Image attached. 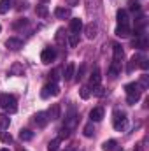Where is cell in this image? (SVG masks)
Returning a JSON list of instances; mask_svg holds the SVG:
<instances>
[{
  "mask_svg": "<svg viewBox=\"0 0 149 151\" xmlns=\"http://www.w3.org/2000/svg\"><path fill=\"white\" fill-rule=\"evenodd\" d=\"M0 107L2 109H5L7 113H16L18 111V106H16V99L12 97V95H9V93H2L0 95Z\"/></svg>",
  "mask_w": 149,
  "mask_h": 151,
  "instance_id": "obj_1",
  "label": "cell"
},
{
  "mask_svg": "<svg viewBox=\"0 0 149 151\" xmlns=\"http://www.w3.org/2000/svg\"><path fill=\"white\" fill-rule=\"evenodd\" d=\"M126 123H128L126 114H125V113H119V111H116V113H114L112 125H114V128H116V130H125V128H126Z\"/></svg>",
  "mask_w": 149,
  "mask_h": 151,
  "instance_id": "obj_2",
  "label": "cell"
},
{
  "mask_svg": "<svg viewBox=\"0 0 149 151\" xmlns=\"http://www.w3.org/2000/svg\"><path fill=\"white\" fill-rule=\"evenodd\" d=\"M77 119H79V118H77V113H75V107H74V106H70L69 114H67V118H65V128H69V130L75 128Z\"/></svg>",
  "mask_w": 149,
  "mask_h": 151,
  "instance_id": "obj_3",
  "label": "cell"
},
{
  "mask_svg": "<svg viewBox=\"0 0 149 151\" xmlns=\"http://www.w3.org/2000/svg\"><path fill=\"white\" fill-rule=\"evenodd\" d=\"M49 95H60V88H58L56 83H47V84L42 88L40 97H42V99H47Z\"/></svg>",
  "mask_w": 149,
  "mask_h": 151,
  "instance_id": "obj_4",
  "label": "cell"
},
{
  "mask_svg": "<svg viewBox=\"0 0 149 151\" xmlns=\"http://www.w3.org/2000/svg\"><path fill=\"white\" fill-rule=\"evenodd\" d=\"M54 58H56V49H54V47H46V49L40 53L42 63H51Z\"/></svg>",
  "mask_w": 149,
  "mask_h": 151,
  "instance_id": "obj_5",
  "label": "cell"
},
{
  "mask_svg": "<svg viewBox=\"0 0 149 151\" xmlns=\"http://www.w3.org/2000/svg\"><path fill=\"white\" fill-rule=\"evenodd\" d=\"M5 46H7L9 49H12V51H18V49L23 47V40H21V39H16V37H11V39H7Z\"/></svg>",
  "mask_w": 149,
  "mask_h": 151,
  "instance_id": "obj_6",
  "label": "cell"
},
{
  "mask_svg": "<svg viewBox=\"0 0 149 151\" xmlns=\"http://www.w3.org/2000/svg\"><path fill=\"white\" fill-rule=\"evenodd\" d=\"M125 91H126V97H130V95H140V86H139V83H128L125 86Z\"/></svg>",
  "mask_w": 149,
  "mask_h": 151,
  "instance_id": "obj_7",
  "label": "cell"
},
{
  "mask_svg": "<svg viewBox=\"0 0 149 151\" xmlns=\"http://www.w3.org/2000/svg\"><path fill=\"white\" fill-rule=\"evenodd\" d=\"M84 32H86V37L90 39V40H93V39L97 37V32H98V27H97L95 23H88V25L84 27Z\"/></svg>",
  "mask_w": 149,
  "mask_h": 151,
  "instance_id": "obj_8",
  "label": "cell"
},
{
  "mask_svg": "<svg viewBox=\"0 0 149 151\" xmlns=\"http://www.w3.org/2000/svg\"><path fill=\"white\" fill-rule=\"evenodd\" d=\"M70 7H56L54 9V16L58 19H65V18H70Z\"/></svg>",
  "mask_w": 149,
  "mask_h": 151,
  "instance_id": "obj_9",
  "label": "cell"
},
{
  "mask_svg": "<svg viewBox=\"0 0 149 151\" xmlns=\"http://www.w3.org/2000/svg\"><path fill=\"white\" fill-rule=\"evenodd\" d=\"M114 34H116L117 37H121V39H126L132 32H130V27H128V25H117Z\"/></svg>",
  "mask_w": 149,
  "mask_h": 151,
  "instance_id": "obj_10",
  "label": "cell"
},
{
  "mask_svg": "<svg viewBox=\"0 0 149 151\" xmlns=\"http://www.w3.org/2000/svg\"><path fill=\"white\" fill-rule=\"evenodd\" d=\"M35 123H37V127H40V128H44L46 125H47V121H49V118H47V114L44 113V111H40V113H37L35 116Z\"/></svg>",
  "mask_w": 149,
  "mask_h": 151,
  "instance_id": "obj_11",
  "label": "cell"
},
{
  "mask_svg": "<svg viewBox=\"0 0 149 151\" xmlns=\"http://www.w3.org/2000/svg\"><path fill=\"white\" fill-rule=\"evenodd\" d=\"M47 118L51 119V121H54V119H58L60 118V104H53L51 107H49V111H47Z\"/></svg>",
  "mask_w": 149,
  "mask_h": 151,
  "instance_id": "obj_12",
  "label": "cell"
},
{
  "mask_svg": "<svg viewBox=\"0 0 149 151\" xmlns=\"http://www.w3.org/2000/svg\"><path fill=\"white\" fill-rule=\"evenodd\" d=\"M81 30H82V19L72 18V19H70V32H72V34H79Z\"/></svg>",
  "mask_w": 149,
  "mask_h": 151,
  "instance_id": "obj_13",
  "label": "cell"
},
{
  "mask_svg": "<svg viewBox=\"0 0 149 151\" xmlns=\"http://www.w3.org/2000/svg\"><path fill=\"white\" fill-rule=\"evenodd\" d=\"M90 118H91V121H100L104 118V109L102 107H93L90 111Z\"/></svg>",
  "mask_w": 149,
  "mask_h": 151,
  "instance_id": "obj_14",
  "label": "cell"
},
{
  "mask_svg": "<svg viewBox=\"0 0 149 151\" xmlns=\"http://www.w3.org/2000/svg\"><path fill=\"white\" fill-rule=\"evenodd\" d=\"M116 18H117V25H128V12L125 9H119L116 12Z\"/></svg>",
  "mask_w": 149,
  "mask_h": 151,
  "instance_id": "obj_15",
  "label": "cell"
},
{
  "mask_svg": "<svg viewBox=\"0 0 149 151\" xmlns=\"http://www.w3.org/2000/svg\"><path fill=\"white\" fill-rule=\"evenodd\" d=\"M112 51H114V63H119L121 60H123V47L119 46V44H114L112 46Z\"/></svg>",
  "mask_w": 149,
  "mask_h": 151,
  "instance_id": "obj_16",
  "label": "cell"
},
{
  "mask_svg": "<svg viewBox=\"0 0 149 151\" xmlns=\"http://www.w3.org/2000/svg\"><path fill=\"white\" fill-rule=\"evenodd\" d=\"M100 81H102L100 70H98V69H95V70L91 72V76H90V84H91V86H98V84H100Z\"/></svg>",
  "mask_w": 149,
  "mask_h": 151,
  "instance_id": "obj_17",
  "label": "cell"
},
{
  "mask_svg": "<svg viewBox=\"0 0 149 151\" xmlns=\"http://www.w3.org/2000/svg\"><path fill=\"white\" fill-rule=\"evenodd\" d=\"M74 72H75V65L70 62L67 67H65V72H63V79L65 81H70L72 77H74Z\"/></svg>",
  "mask_w": 149,
  "mask_h": 151,
  "instance_id": "obj_18",
  "label": "cell"
},
{
  "mask_svg": "<svg viewBox=\"0 0 149 151\" xmlns=\"http://www.w3.org/2000/svg\"><path fill=\"white\" fill-rule=\"evenodd\" d=\"M12 7V0H0V14H5Z\"/></svg>",
  "mask_w": 149,
  "mask_h": 151,
  "instance_id": "obj_19",
  "label": "cell"
},
{
  "mask_svg": "<svg viewBox=\"0 0 149 151\" xmlns=\"http://www.w3.org/2000/svg\"><path fill=\"white\" fill-rule=\"evenodd\" d=\"M19 139H21V141H32V139H34V132L25 128V130L19 132Z\"/></svg>",
  "mask_w": 149,
  "mask_h": 151,
  "instance_id": "obj_20",
  "label": "cell"
},
{
  "mask_svg": "<svg viewBox=\"0 0 149 151\" xmlns=\"http://www.w3.org/2000/svg\"><path fill=\"white\" fill-rule=\"evenodd\" d=\"M35 12H37V16H40V18H46V16L49 14V9H47L44 4H40V5L35 7Z\"/></svg>",
  "mask_w": 149,
  "mask_h": 151,
  "instance_id": "obj_21",
  "label": "cell"
},
{
  "mask_svg": "<svg viewBox=\"0 0 149 151\" xmlns=\"http://www.w3.org/2000/svg\"><path fill=\"white\" fill-rule=\"evenodd\" d=\"M116 146H117V142H116L114 139H111V141H105V142L102 144V150L104 151H114Z\"/></svg>",
  "mask_w": 149,
  "mask_h": 151,
  "instance_id": "obj_22",
  "label": "cell"
},
{
  "mask_svg": "<svg viewBox=\"0 0 149 151\" xmlns=\"http://www.w3.org/2000/svg\"><path fill=\"white\" fill-rule=\"evenodd\" d=\"M9 72H11V76H23L25 69H23L19 63H14V65L11 67V70H9Z\"/></svg>",
  "mask_w": 149,
  "mask_h": 151,
  "instance_id": "obj_23",
  "label": "cell"
},
{
  "mask_svg": "<svg viewBox=\"0 0 149 151\" xmlns=\"http://www.w3.org/2000/svg\"><path fill=\"white\" fill-rule=\"evenodd\" d=\"M60 142H62V139H60V137L53 139V141L47 144V151H58V148H60Z\"/></svg>",
  "mask_w": 149,
  "mask_h": 151,
  "instance_id": "obj_24",
  "label": "cell"
},
{
  "mask_svg": "<svg viewBox=\"0 0 149 151\" xmlns=\"http://www.w3.org/2000/svg\"><path fill=\"white\" fill-rule=\"evenodd\" d=\"M9 123H11L9 116H7V114H0V128H2V130H7V128H9Z\"/></svg>",
  "mask_w": 149,
  "mask_h": 151,
  "instance_id": "obj_25",
  "label": "cell"
},
{
  "mask_svg": "<svg viewBox=\"0 0 149 151\" xmlns=\"http://www.w3.org/2000/svg\"><path fill=\"white\" fill-rule=\"evenodd\" d=\"M137 65H139V55H133V56H132V60H130V63H128V69H126V70H128V72H132Z\"/></svg>",
  "mask_w": 149,
  "mask_h": 151,
  "instance_id": "obj_26",
  "label": "cell"
},
{
  "mask_svg": "<svg viewBox=\"0 0 149 151\" xmlns=\"http://www.w3.org/2000/svg\"><path fill=\"white\" fill-rule=\"evenodd\" d=\"M79 95H81V99H82V100H86V99H90L91 91H90V88H88V86H82V88L79 90Z\"/></svg>",
  "mask_w": 149,
  "mask_h": 151,
  "instance_id": "obj_27",
  "label": "cell"
},
{
  "mask_svg": "<svg viewBox=\"0 0 149 151\" xmlns=\"http://www.w3.org/2000/svg\"><path fill=\"white\" fill-rule=\"evenodd\" d=\"M69 44H70L72 47H75V46L79 44V34H70V35H69Z\"/></svg>",
  "mask_w": 149,
  "mask_h": 151,
  "instance_id": "obj_28",
  "label": "cell"
},
{
  "mask_svg": "<svg viewBox=\"0 0 149 151\" xmlns=\"http://www.w3.org/2000/svg\"><path fill=\"white\" fill-rule=\"evenodd\" d=\"M95 134V128H93V123H88L86 127H84V135L86 137H91Z\"/></svg>",
  "mask_w": 149,
  "mask_h": 151,
  "instance_id": "obj_29",
  "label": "cell"
},
{
  "mask_svg": "<svg viewBox=\"0 0 149 151\" xmlns=\"http://www.w3.org/2000/svg\"><path fill=\"white\" fill-rule=\"evenodd\" d=\"M93 95H97V97H104L105 95V90L98 84V86H93Z\"/></svg>",
  "mask_w": 149,
  "mask_h": 151,
  "instance_id": "obj_30",
  "label": "cell"
},
{
  "mask_svg": "<svg viewBox=\"0 0 149 151\" xmlns=\"http://www.w3.org/2000/svg\"><path fill=\"white\" fill-rule=\"evenodd\" d=\"M140 100V95H130V97H126V102L130 104V106H133V104H137Z\"/></svg>",
  "mask_w": 149,
  "mask_h": 151,
  "instance_id": "obj_31",
  "label": "cell"
},
{
  "mask_svg": "<svg viewBox=\"0 0 149 151\" xmlns=\"http://www.w3.org/2000/svg\"><path fill=\"white\" fill-rule=\"evenodd\" d=\"M49 77H51V83H58V79H60V70L54 69V70L49 74Z\"/></svg>",
  "mask_w": 149,
  "mask_h": 151,
  "instance_id": "obj_32",
  "label": "cell"
},
{
  "mask_svg": "<svg viewBox=\"0 0 149 151\" xmlns=\"http://www.w3.org/2000/svg\"><path fill=\"white\" fill-rule=\"evenodd\" d=\"M56 42H58V44H63V42H65V39H63V28H60V30L56 32Z\"/></svg>",
  "mask_w": 149,
  "mask_h": 151,
  "instance_id": "obj_33",
  "label": "cell"
},
{
  "mask_svg": "<svg viewBox=\"0 0 149 151\" xmlns=\"http://www.w3.org/2000/svg\"><path fill=\"white\" fill-rule=\"evenodd\" d=\"M0 139H2V142H11V141H12L11 134H7V132H2V134H0Z\"/></svg>",
  "mask_w": 149,
  "mask_h": 151,
  "instance_id": "obj_34",
  "label": "cell"
},
{
  "mask_svg": "<svg viewBox=\"0 0 149 151\" xmlns=\"http://www.w3.org/2000/svg\"><path fill=\"white\" fill-rule=\"evenodd\" d=\"M69 135H70V130L63 127V128H62V132H60V139H67Z\"/></svg>",
  "mask_w": 149,
  "mask_h": 151,
  "instance_id": "obj_35",
  "label": "cell"
},
{
  "mask_svg": "<svg viewBox=\"0 0 149 151\" xmlns=\"http://www.w3.org/2000/svg\"><path fill=\"white\" fill-rule=\"evenodd\" d=\"M130 11H140V4L139 2H130Z\"/></svg>",
  "mask_w": 149,
  "mask_h": 151,
  "instance_id": "obj_36",
  "label": "cell"
},
{
  "mask_svg": "<svg viewBox=\"0 0 149 151\" xmlns=\"http://www.w3.org/2000/svg\"><path fill=\"white\" fill-rule=\"evenodd\" d=\"M139 60H140V67H142L144 70H148V67H149V63H148V58H140V56H139Z\"/></svg>",
  "mask_w": 149,
  "mask_h": 151,
  "instance_id": "obj_37",
  "label": "cell"
},
{
  "mask_svg": "<svg viewBox=\"0 0 149 151\" xmlns=\"http://www.w3.org/2000/svg\"><path fill=\"white\" fill-rule=\"evenodd\" d=\"M149 81H148V76H142V79H140V84L139 86H142V88H148Z\"/></svg>",
  "mask_w": 149,
  "mask_h": 151,
  "instance_id": "obj_38",
  "label": "cell"
},
{
  "mask_svg": "<svg viewBox=\"0 0 149 151\" xmlns=\"http://www.w3.org/2000/svg\"><path fill=\"white\" fill-rule=\"evenodd\" d=\"M23 25H27V19H19L18 23H14V28H19V27H23Z\"/></svg>",
  "mask_w": 149,
  "mask_h": 151,
  "instance_id": "obj_39",
  "label": "cell"
},
{
  "mask_svg": "<svg viewBox=\"0 0 149 151\" xmlns=\"http://www.w3.org/2000/svg\"><path fill=\"white\" fill-rule=\"evenodd\" d=\"M82 74H84V65H81V69H79V72H77V81L82 79Z\"/></svg>",
  "mask_w": 149,
  "mask_h": 151,
  "instance_id": "obj_40",
  "label": "cell"
},
{
  "mask_svg": "<svg viewBox=\"0 0 149 151\" xmlns=\"http://www.w3.org/2000/svg\"><path fill=\"white\" fill-rule=\"evenodd\" d=\"M65 2H67L69 5H77V4H79V0H65Z\"/></svg>",
  "mask_w": 149,
  "mask_h": 151,
  "instance_id": "obj_41",
  "label": "cell"
},
{
  "mask_svg": "<svg viewBox=\"0 0 149 151\" xmlns=\"http://www.w3.org/2000/svg\"><path fill=\"white\" fill-rule=\"evenodd\" d=\"M133 151H144V150H142V146L139 144V146H135V150H133Z\"/></svg>",
  "mask_w": 149,
  "mask_h": 151,
  "instance_id": "obj_42",
  "label": "cell"
},
{
  "mask_svg": "<svg viewBox=\"0 0 149 151\" xmlns=\"http://www.w3.org/2000/svg\"><path fill=\"white\" fill-rule=\"evenodd\" d=\"M0 151H9V150H0Z\"/></svg>",
  "mask_w": 149,
  "mask_h": 151,
  "instance_id": "obj_43",
  "label": "cell"
},
{
  "mask_svg": "<svg viewBox=\"0 0 149 151\" xmlns=\"http://www.w3.org/2000/svg\"><path fill=\"white\" fill-rule=\"evenodd\" d=\"M40 2H47V0H40Z\"/></svg>",
  "mask_w": 149,
  "mask_h": 151,
  "instance_id": "obj_44",
  "label": "cell"
},
{
  "mask_svg": "<svg viewBox=\"0 0 149 151\" xmlns=\"http://www.w3.org/2000/svg\"><path fill=\"white\" fill-rule=\"evenodd\" d=\"M0 32H2V27H0Z\"/></svg>",
  "mask_w": 149,
  "mask_h": 151,
  "instance_id": "obj_45",
  "label": "cell"
},
{
  "mask_svg": "<svg viewBox=\"0 0 149 151\" xmlns=\"http://www.w3.org/2000/svg\"><path fill=\"white\" fill-rule=\"evenodd\" d=\"M19 151H25V150H19Z\"/></svg>",
  "mask_w": 149,
  "mask_h": 151,
  "instance_id": "obj_46",
  "label": "cell"
}]
</instances>
